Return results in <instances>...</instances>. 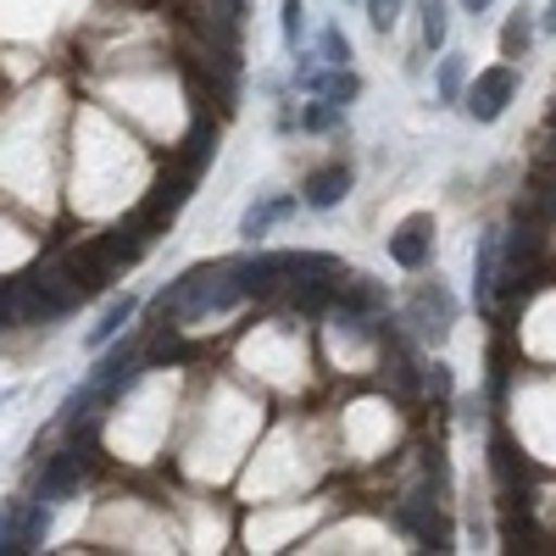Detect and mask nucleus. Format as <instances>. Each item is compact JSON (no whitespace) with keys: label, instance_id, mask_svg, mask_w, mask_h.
Here are the masks:
<instances>
[{"label":"nucleus","instance_id":"obj_1","mask_svg":"<svg viewBox=\"0 0 556 556\" xmlns=\"http://www.w3.org/2000/svg\"><path fill=\"white\" fill-rule=\"evenodd\" d=\"M451 317H456V306H451L445 285H417V290H412L406 323L417 329V340H445V334H451Z\"/></svg>","mask_w":556,"mask_h":556},{"label":"nucleus","instance_id":"obj_2","mask_svg":"<svg viewBox=\"0 0 556 556\" xmlns=\"http://www.w3.org/2000/svg\"><path fill=\"white\" fill-rule=\"evenodd\" d=\"M429 251H434V217L429 212H412L395 235H390V256L406 267V273H417L429 262Z\"/></svg>","mask_w":556,"mask_h":556},{"label":"nucleus","instance_id":"obj_3","mask_svg":"<svg viewBox=\"0 0 556 556\" xmlns=\"http://www.w3.org/2000/svg\"><path fill=\"white\" fill-rule=\"evenodd\" d=\"M513 89H518V73H513V67L479 73V84L468 89V112H473L479 123H495V117L506 112V101H513Z\"/></svg>","mask_w":556,"mask_h":556},{"label":"nucleus","instance_id":"obj_4","mask_svg":"<svg viewBox=\"0 0 556 556\" xmlns=\"http://www.w3.org/2000/svg\"><path fill=\"white\" fill-rule=\"evenodd\" d=\"M84 473H89V451H62L51 468H45L39 479H34V501H62V495H73L78 484H84Z\"/></svg>","mask_w":556,"mask_h":556},{"label":"nucleus","instance_id":"obj_5","mask_svg":"<svg viewBox=\"0 0 556 556\" xmlns=\"http://www.w3.org/2000/svg\"><path fill=\"white\" fill-rule=\"evenodd\" d=\"M395 518H401L417 540H429L434 551H451V523L434 513V501H429V495H406V501L395 506Z\"/></svg>","mask_w":556,"mask_h":556},{"label":"nucleus","instance_id":"obj_6","mask_svg":"<svg viewBox=\"0 0 556 556\" xmlns=\"http://www.w3.org/2000/svg\"><path fill=\"white\" fill-rule=\"evenodd\" d=\"M190 173H173V178H156V190L146 195V206H139V223H146V228H162V223H173V212L184 206V195H190Z\"/></svg>","mask_w":556,"mask_h":556},{"label":"nucleus","instance_id":"obj_7","mask_svg":"<svg viewBox=\"0 0 556 556\" xmlns=\"http://www.w3.org/2000/svg\"><path fill=\"white\" fill-rule=\"evenodd\" d=\"M306 206H317V212H329V206H340L345 195H351V167H317L312 178H306Z\"/></svg>","mask_w":556,"mask_h":556},{"label":"nucleus","instance_id":"obj_8","mask_svg":"<svg viewBox=\"0 0 556 556\" xmlns=\"http://www.w3.org/2000/svg\"><path fill=\"white\" fill-rule=\"evenodd\" d=\"M101 240V251H106V262L117 267V262H139V251H146V240H151V228L146 223H123V228H112V235H96Z\"/></svg>","mask_w":556,"mask_h":556},{"label":"nucleus","instance_id":"obj_9","mask_svg":"<svg viewBox=\"0 0 556 556\" xmlns=\"http://www.w3.org/2000/svg\"><path fill=\"white\" fill-rule=\"evenodd\" d=\"M306 89H312V96H323L329 106H345V101H356L362 84H356V73H312Z\"/></svg>","mask_w":556,"mask_h":556},{"label":"nucleus","instance_id":"obj_10","mask_svg":"<svg viewBox=\"0 0 556 556\" xmlns=\"http://www.w3.org/2000/svg\"><path fill=\"white\" fill-rule=\"evenodd\" d=\"M212 151H217V134H212V128L201 123V128H195L190 139H184V156H178V167L190 173V178H201V167L212 162Z\"/></svg>","mask_w":556,"mask_h":556},{"label":"nucleus","instance_id":"obj_11","mask_svg":"<svg viewBox=\"0 0 556 556\" xmlns=\"http://www.w3.org/2000/svg\"><path fill=\"white\" fill-rule=\"evenodd\" d=\"M290 212H295V201H262V206H251V212H245L240 235H245V240H256V235H267V228H273L278 217H290Z\"/></svg>","mask_w":556,"mask_h":556},{"label":"nucleus","instance_id":"obj_12","mask_svg":"<svg viewBox=\"0 0 556 556\" xmlns=\"http://www.w3.org/2000/svg\"><path fill=\"white\" fill-rule=\"evenodd\" d=\"M134 317V301L123 295V301H112L106 312H101V323H96V329H89V345H106L112 334H123V323Z\"/></svg>","mask_w":556,"mask_h":556},{"label":"nucleus","instance_id":"obj_13","mask_svg":"<svg viewBox=\"0 0 556 556\" xmlns=\"http://www.w3.org/2000/svg\"><path fill=\"white\" fill-rule=\"evenodd\" d=\"M417 7H424V45H429V51H440V45H445V28H451L445 0H417Z\"/></svg>","mask_w":556,"mask_h":556},{"label":"nucleus","instance_id":"obj_14","mask_svg":"<svg viewBox=\"0 0 556 556\" xmlns=\"http://www.w3.org/2000/svg\"><path fill=\"white\" fill-rule=\"evenodd\" d=\"M12 551H28V540H23V506H7V513H0V556H12Z\"/></svg>","mask_w":556,"mask_h":556},{"label":"nucleus","instance_id":"obj_15","mask_svg":"<svg viewBox=\"0 0 556 556\" xmlns=\"http://www.w3.org/2000/svg\"><path fill=\"white\" fill-rule=\"evenodd\" d=\"M529 39H534V28H529L523 17H513V23L501 28V51H506V56H523V51H529Z\"/></svg>","mask_w":556,"mask_h":556},{"label":"nucleus","instance_id":"obj_16","mask_svg":"<svg viewBox=\"0 0 556 556\" xmlns=\"http://www.w3.org/2000/svg\"><path fill=\"white\" fill-rule=\"evenodd\" d=\"M529 212H540V217H556V178H551V173H540V178H534Z\"/></svg>","mask_w":556,"mask_h":556},{"label":"nucleus","instance_id":"obj_17","mask_svg":"<svg viewBox=\"0 0 556 556\" xmlns=\"http://www.w3.org/2000/svg\"><path fill=\"white\" fill-rule=\"evenodd\" d=\"M45 506L51 501H39V506H23V540H28V551L45 540V529H51V518H45Z\"/></svg>","mask_w":556,"mask_h":556},{"label":"nucleus","instance_id":"obj_18","mask_svg":"<svg viewBox=\"0 0 556 556\" xmlns=\"http://www.w3.org/2000/svg\"><path fill=\"white\" fill-rule=\"evenodd\" d=\"M401 7H406V0H367V17H374V28H379V34H390V28H395V17H401Z\"/></svg>","mask_w":556,"mask_h":556},{"label":"nucleus","instance_id":"obj_19","mask_svg":"<svg viewBox=\"0 0 556 556\" xmlns=\"http://www.w3.org/2000/svg\"><path fill=\"white\" fill-rule=\"evenodd\" d=\"M440 96L445 101H462V56H445L440 62Z\"/></svg>","mask_w":556,"mask_h":556},{"label":"nucleus","instance_id":"obj_20","mask_svg":"<svg viewBox=\"0 0 556 556\" xmlns=\"http://www.w3.org/2000/svg\"><path fill=\"white\" fill-rule=\"evenodd\" d=\"M301 123H306L312 134H329V128L340 123V106H329V101H323V106H306V112H301Z\"/></svg>","mask_w":556,"mask_h":556},{"label":"nucleus","instance_id":"obj_21","mask_svg":"<svg viewBox=\"0 0 556 556\" xmlns=\"http://www.w3.org/2000/svg\"><path fill=\"white\" fill-rule=\"evenodd\" d=\"M301 23H306V7L301 0H285V45L290 51H301Z\"/></svg>","mask_w":556,"mask_h":556},{"label":"nucleus","instance_id":"obj_22","mask_svg":"<svg viewBox=\"0 0 556 556\" xmlns=\"http://www.w3.org/2000/svg\"><path fill=\"white\" fill-rule=\"evenodd\" d=\"M323 56H329L334 67H345V62H351V45L340 39V28H329V34H323Z\"/></svg>","mask_w":556,"mask_h":556},{"label":"nucleus","instance_id":"obj_23","mask_svg":"<svg viewBox=\"0 0 556 556\" xmlns=\"http://www.w3.org/2000/svg\"><path fill=\"white\" fill-rule=\"evenodd\" d=\"M178 351H184V345H178V334H173V329H162V334H156V345H151V362H173Z\"/></svg>","mask_w":556,"mask_h":556},{"label":"nucleus","instance_id":"obj_24","mask_svg":"<svg viewBox=\"0 0 556 556\" xmlns=\"http://www.w3.org/2000/svg\"><path fill=\"white\" fill-rule=\"evenodd\" d=\"M424 384H429V390H434V395H440V401H445V395H451V374H445V367H440V362H434V367H429V379H424Z\"/></svg>","mask_w":556,"mask_h":556},{"label":"nucleus","instance_id":"obj_25","mask_svg":"<svg viewBox=\"0 0 556 556\" xmlns=\"http://www.w3.org/2000/svg\"><path fill=\"white\" fill-rule=\"evenodd\" d=\"M212 12H217V17H235V23H240V12H245V0H212Z\"/></svg>","mask_w":556,"mask_h":556},{"label":"nucleus","instance_id":"obj_26","mask_svg":"<svg viewBox=\"0 0 556 556\" xmlns=\"http://www.w3.org/2000/svg\"><path fill=\"white\" fill-rule=\"evenodd\" d=\"M462 7H468V12L479 17V12H490V0H462Z\"/></svg>","mask_w":556,"mask_h":556},{"label":"nucleus","instance_id":"obj_27","mask_svg":"<svg viewBox=\"0 0 556 556\" xmlns=\"http://www.w3.org/2000/svg\"><path fill=\"white\" fill-rule=\"evenodd\" d=\"M545 28H556V7H551V12H545Z\"/></svg>","mask_w":556,"mask_h":556}]
</instances>
